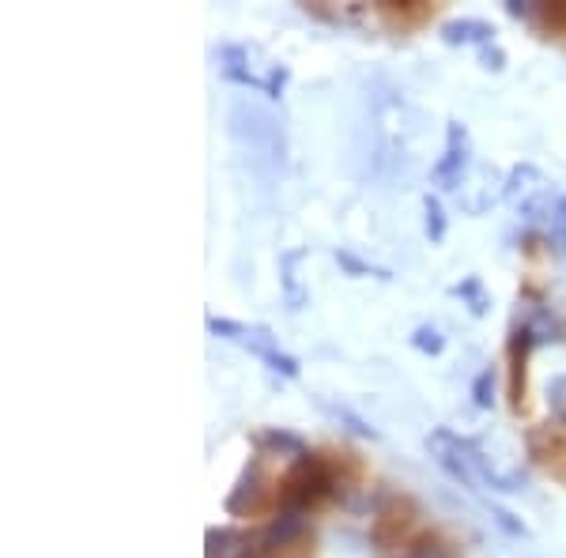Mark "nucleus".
<instances>
[{"mask_svg": "<svg viewBox=\"0 0 566 558\" xmlns=\"http://www.w3.org/2000/svg\"><path fill=\"white\" fill-rule=\"evenodd\" d=\"M264 502V468H261V456H250V464L242 468L239 483L227 494V514L231 517H253Z\"/></svg>", "mask_w": 566, "mask_h": 558, "instance_id": "0eeeda50", "label": "nucleus"}, {"mask_svg": "<svg viewBox=\"0 0 566 558\" xmlns=\"http://www.w3.org/2000/svg\"><path fill=\"white\" fill-rule=\"evenodd\" d=\"M427 450L434 453L438 468L469 491H480L483 483H491V491H522V483H525V480H517V475L495 472L488 464V456H480L476 442H469V438L453 434V430H446V427H438L434 434L427 438Z\"/></svg>", "mask_w": 566, "mask_h": 558, "instance_id": "f257e3e1", "label": "nucleus"}, {"mask_svg": "<svg viewBox=\"0 0 566 558\" xmlns=\"http://www.w3.org/2000/svg\"><path fill=\"white\" fill-rule=\"evenodd\" d=\"M544 238H547V245H555V253H559V257H566V193L555 200V208L547 212Z\"/></svg>", "mask_w": 566, "mask_h": 558, "instance_id": "ddd939ff", "label": "nucleus"}, {"mask_svg": "<svg viewBox=\"0 0 566 558\" xmlns=\"http://www.w3.org/2000/svg\"><path fill=\"white\" fill-rule=\"evenodd\" d=\"M412 347H416V351H423V355H442L446 351V336L438 333L434 325H419L412 333Z\"/></svg>", "mask_w": 566, "mask_h": 558, "instance_id": "2eb2a0df", "label": "nucleus"}, {"mask_svg": "<svg viewBox=\"0 0 566 558\" xmlns=\"http://www.w3.org/2000/svg\"><path fill=\"white\" fill-rule=\"evenodd\" d=\"M231 136L253 155V170L280 173L287 159V140H283L280 122L258 103H234L231 106Z\"/></svg>", "mask_w": 566, "mask_h": 558, "instance_id": "f03ea898", "label": "nucleus"}, {"mask_svg": "<svg viewBox=\"0 0 566 558\" xmlns=\"http://www.w3.org/2000/svg\"><path fill=\"white\" fill-rule=\"evenodd\" d=\"M450 295H453V298H461L464 306H469L476 317L488 314V306H491V298H488V291H483V280H480V276H469V280L453 283Z\"/></svg>", "mask_w": 566, "mask_h": 558, "instance_id": "f8f14e48", "label": "nucleus"}, {"mask_svg": "<svg viewBox=\"0 0 566 558\" xmlns=\"http://www.w3.org/2000/svg\"><path fill=\"white\" fill-rule=\"evenodd\" d=\"M253 442H258V450H269V453H280V456H291V461H298L306 450V442L298 434H287V430H276V427H269V430H258L253 434Z\"/></svg>", "mask_w": 566, "mask_h": 558, "instance_id": "9d476101", "label": "nucleus"}, {"mask_svg": "<svg viewBox=\"0 0 566 558\" xmlns=\"http://www.w3.org/2000/svg\"><path fill=\"white\" fill-rule=\"evenodd\" d=\"M336 487L333 472L317 453H303L298 461H291V468L283 472L280 483V509L291 514H306L310 506H317L322 498H328Z\"/></svg>", "mask_w": 566, "mask_h": 558, "instance_id": "39448f33", "label": "nucleus"}, {"mask_svg": "<svg viewBox=\"0 0 566 558\" xmlns=\"http://www.w3.org/2000/svg\"><path fill=\"white\" fill-rule=\"evenodd\" d=\"M423 215H427V238H431V242H442V238H446V208H442V200L427 193L423 197Z\"/></svg>", "mask_w": 566, "mask_h": 558, "instance_id": "4468645a", "label": "nucleus"}, {"mask_svg": "<svg viewBox=\"0 0 566 558\" xmlns=\"http://www.w3.org/2000/svg\"><path fill=\"white\" fill-rule=\"evenodd\" d=\"M306 257V250H287L280 257V283H283V298H287L291 309H303L306 306V287L295 276V264Z\"/></svg>", "mask_w": 566, "mask_h": 558, "instance_id": "9b49d317", "label": "nucleus"}, {"mask_svg": "<svg viewBox=\"0 0 566 558\" xmlns=\"http://www.w3.org/2000/svg\"><path fill=\"white\" fill-rule=\"evenodd\" d=\"M219 61V72L223 80L231 84H242V87H253V91H264L269 98H283V87H287V65L280 61H269L258 45H245V42H227L223 50L216 53Z\"/></svg>", "mask_w": 566, "mask_h": 558, "instance_id": "7ed1b4c3", "label": "nucleus"}, {"mask_svg": "<svg viewBox=\"0 0 566 558\" xmlns=\"http://www.w3.org/2000/svg\"><path fill=\"white\" fill-rule=\"evenodd\" d=\"M469 162H472V136L461 122H450V129H446V151H442V159L434 162L431 181L438 189H458L464 181Z\"/></svg>", "mask_w": 566, "mask_h": 558, "instance_id": "423d86ee", "label": "nucleus"}, {"mask_svg": "<svg viewBox=\"0 0 566 558\" xmlns=\"http://www.w3.org/2000/svg\"><path fill=\"white\" fill-rule=\"evenodd\" d=\"M208 333L212 336H223V340L245 347L250 355H258V359L269 366L272 373H280V378H298V359L295 355H287L280 347V340L272 336V328L264 325H245V322H227V317H208Z\"/></svg>", "mask_w": 566, "mask_h": 558, "instance_id": "20e7f679", "label": "nucleus"}, {"mask_svg": "<svg viewBox=\"0 0 566 558\" xmlns=\"http://www.w3.org/2000/svg\"><path fill=\"white\" fill-rule=\"evenodd\" d=\"M438 34H442L446 45H476V50H483V45H495L499 31L488 20H446L438 27Z\"/></svg>", "mask_w": 566, "mask_h": 558, "instance_id": "1a4fd4ad", "label": "nucleus"}, {"mask_svg": "<svg viewBox=\"0 0 566 558\" xmlns=\"http://www.w3.org/2000/svg\"><path fill=\"white\" fill-rule=\"evenodd\" d=\"M536 347V336L528 333V325H517L514 336H510V397H514V408H522L525 397V362L528 351Z\"/></svg>", "mask_w": 566, "mask_h": 558, "instance_id": "6e6552de", "label": "nucleus"}, {"mask_svg": "<svg viewBox=\"0 0 566 558\" xmlns=\"http://www.w3.org/2000/svg\"><path fill=\"white\" fill-rule=\"evenodd\" d=\"M234 558H250V551H242V555H234Z\"/></svg>", "mask_w": 566, "mask_h": 558, "instance_id": "6ab92c4d", "label": "nucleus"}, {"mask_svg": "<svg viewBox=\"0 0 566 558\" xmlns=\"http://www.w3.org/2000/svg\"><path fill=\"white\" fill-rule=\"evenodd\" d=\"M491 392H495V370H480L476 381H472V404L491 408V404H495V397H491Z\"/></svg>", "mask_w": 566, "mask_h": 558, "instance_id": "f3484780", "label": "nucleus"}, {"mask_svg": "<svg viewBox=\"0 0 566 558\" xmlns=\"http://www.w3.org/2000/svg\"><path fill=\"white\" fill-rule=\"evenodd\" d=\"M480 61H483V69H491V72H502V69H506V53L499 50V42H495V45H483V50H480Z\"/></svg>", "mask_w": 566, "mask_h": 558, "instance_id": "a211bd4d", "label": "nucleus"}, {"mask_svg": "<svg viewBox=\"0 0 566 558\" xmlns=\"http://www.w3.org/2000/svg\"><path fill=\"white\" fill-rule=\"evenodd\" d=\"M336 257V264H344V269L352 272V276H378V280H392L386 269H374V264H367V261H359V257H352L348 250H336L333 253Z\"/></svg>", "mask_w": 566, "mask_h": 558, "instance_id": "dca6fc26", "label": "nucleus"}]
</instances>
